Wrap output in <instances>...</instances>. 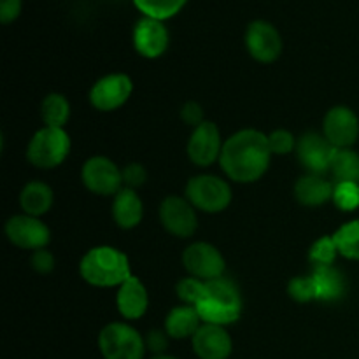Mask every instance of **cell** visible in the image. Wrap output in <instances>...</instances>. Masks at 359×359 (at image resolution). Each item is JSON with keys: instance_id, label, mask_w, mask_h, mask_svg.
<instances>
[{"instance_id": "1", "label": "cell", "mask_w": 359, "mask_h": 359, "mask_svg": "<svg viewBox=\"0 0 359 359\" xmlns=\"http://www.w3.org/2000/svg\"><path fill=\"white\" fill-rule=\"evenodd\" d=\"M269 135L256 128H242L224 140L219 167L237 184H252L266 174L272 161Z\"/></svg>"}, {"instance_id": "2", "label": "cell", "mask_w": 359, "mask_h": 359, "mask_svg": "<svg viewBox=\"0 0 359 359\" xmlns=\"http://www.w3.org/2000/svg\"><path fill=\"white\" fill-rule=\"evenodd\" d=\"M79 276L93 287H119L133 276L128 256L112 245L91 248L79 262Z\"/></svg>"}, {"instance_id": "3", "label": "cell", "mask_w": 359, "mask_h": 359, "mask_svg": "<svg viewBox=\"0 0 359 359\" xmlns=\"http://www.w3.org/2000/svg\"><path fill=\"white\" fill-rule=\"evenodd\" d=\"M195 309L205 325H217L226 328L241 319L242 298L238 287L224 277L207 280L205 297Z\"/></svg>"}, {"instance_id": "4", "label": "cell", "mask_w": 359, "mask_h": 359, "mask_svg": "<svg viewBox=\"0 0 359 359\" xmlns=\"http://www.w3.org/2000/svg\"><path fill=\"white\" fill-rule=\"evenodd\" d=\"M184 196L198 212L221 214L230 207L233 191L226 179L214 174H198L186 182Z\"/></svg>"}, {"instance_id": "5", "label": "cell", "mask_w": 359, "mask_h": 359, "mask_svg": "<svg viewBox=\"0 0 359 359\" xmlns=\"http://www.w3.org/2000/svg\"><path fill=\"white\" fill-rule=\"evenodd\" d=\"M72 140L65 128L42 126L32 135L27 146V160L39 170L60 167L70 154Z\"/></svg>"}, {"instance_id": "6", "label": "cell", "mask_w": 359, "mask_h": 359, "mask_svg": "<svg viewBox=\"0 0 359 359\" xmlns=\"http://www.w3.org/2000/svg\"><path fill=\"white\" fill-rule=\"evenodd\" d=\"M98 349L104 359H142L146 340L128 323L114 321L98 333Z\"/></svg>"}, {"instance_id": "7", "label": "cell", "mask_w": 359, "mask_h": 359, "mask_svg": "<svg viewBox=\"0 0 359 359\" xmlns=\"http://www.w3.org/2000/svg\"><path fill=\"white\" fill-rule=\"evenodd\" d=\"M81 181L90 193L98 196H114L125 188L123 172L111 158L95 154L81 168Z\"/></svg>"}, {"instance_id": "8", "label": "cell", "mask_w": 359, "mask_h": 359, "mask_svg": "<svg viewBox=\"0 0 359 359\" xmlns=\"http://www.w3.org/2000/svg\"><path fill=\"white\" fill-rule=\"evenodd\" d=\"M198 210L186 196L168 195L161 200L158 216L167 233L175 238H191L198 230Z\"/></svg>"}, {"instance_id": "9", "label": "cell", "mask_w": 359, "mask_h": 359, "mask_svg": "<svg viewBox=\"0 0 359 359\" xmlns=\"http://www.w3.org/2000/svg\"><path fill=\"white\" fill-rule=\"evenodd\" d=\"M133 93V81L125 72H112L100 77L91 86L90 104L98 112H112L121 109Z\"/></svg>"}, {"instance_id": "10", "label": "cell", "mask_w": 359, "mask_h": 359, "mask_svg": "<svg viewBox=\"0 0 359 359\" xmlns=\"http://www.w3.org/2000/svg\"><path fill=\"white\" fill-rule=\"evenodd\" d=\"M244 44L249 56L265 65L277 62L284 49L283 35L277 30L276 25L266 20H255L248 25Z\"/></svg>"}, {"instance_id": "11", "label": "cell", "mask_w": 359, "mask_h": 359, "mask_svg": "<svg viewBox=\"0 0 359 359\" xmlns=\"http://www.w3.org/2000/svg\"><path fill=\"white\" fill-rule=\"evenodd\" d=\"M4 231H6L7 241L23 251L34 252L39 249H46L51 242V230L48 224L41 217L28 216L23 212L11 216L6 221Z\"/></svg>"}, {"instance_id": "12", "label": "cell", "mask_w": 359, "mask_h": 359, "mask_svg": "<svg viewBox=\"0 0 359 359\" xmlns=\"http://www.w3.org/2000/svg\"><path fill=\"white\" fill-rule=\"evenodd\" d=\"M182 265L188 276L200 280H212L224 277L226 259L216 245L209 242H193L182 252Z\"/></svg>"}, {"instance_id": "13", "label": "cell", "mask_w": 359, "mask_h": 359, "mask_svg": "<svg viewBox=\"0 0 359 359\" xmlns=\"http://www.w3.org/2000/svg\"><path fill=\"white\" fill-rule=\"evenodd\" d=\"M224 140L221 137L219 126L214 121H203L202 125L193 128L188 139L186 153L189 161L200 168H207L212 163H219L221 151H223Z\"/></svg>"}, {"instance_id": "14", "label": "cell", "mask_w": 359, "mask_h": 359, "mask_svg": "<svg viewBox=\"0 0 359 359\" xmlns=\"http://www.w3.org/2000/svg\"><path fill=\"white\" fill-rule=\"evenodd\" d=\"M132 42L137 55L147 60H156L167 53L170 34L165 21L140 16L132 32Z\"/></svg>"}, {"instance_id": "15", "label": "cell", "mask_w": 359, "mask_h": 359, "mask_svg": "<svg viewBox=\"0 0 359 359\" xmlns=\"http://www.w3.org/2000/svg\"><path fill=\"white\" fill-rule=\"evenodd\" d=\"M323 135L335 149L353 147L359 139V118L347 105H335L323 119Z\"/></svg>"}, {"instance_id": "16", "label": "cell", "mask_w": 359, "mask_h": 359, "mask_svg": "<svg viewBox=\"0 0 359 359\" xmlns=\"http://www.w3.org/2000/svg\"><path fill=\"white\" fill-rule=\"evenodd\" d=\"M335 151V147L328 142L323 133L309 132L298 139L294 153L307 174H325L330 170V163H332Z\"/></svg>"}, {"instance_id": "17", "label": "cell", "mask_w": 359, "mask_h": 359, "mask_svg": "<svg viewBox=\"0 0 359 359\" xmlns=\"http://www.w3.org/2000/svg\"><path fill=\"white\" fill-rule=\"evenodd\" d=\"M191 347L198 359H228L233 351V342L224 326L203 323L193 335Z\"/></svg>"}, {"instance_id": "18", "label": "cell", "mask_w": 359, "mask_h": 359, "mask_svg": "<svg viewBox=\"0 0 359 359\" xmlns=\"http://www.w3.org/2000/svg\"><path fill=\"white\" fill-rule=\"evenodd\" d=\"M116 307L119 316L126 321H135L146 316L149 307V293L139 277L132 276L118 287Z\"/></svg>"}, {"instance_id": "19", "label": "cell", "mask_w": 359, "mask_h": 359, "mask_svg": "<svg viewBox=\"0 0 359 359\" xmlns=\"http://www.w3.org/2000/svg\"><path fill=\"white\" fill-rule=\"evenodd\" d=\"M293 193L300 205L316 209L333 200L335 184L323 174H305L297 181Z\"/></svg>"}, {"instance_id": "20", "label": "cell", "mask_w": 359, "mask_h": 359, "mask_svg": "<svg viewBox=\"0 0 359 359\" xmlns=\"http://www.w3.org/2000/svg\"><path fill=\"white\" fill-rule=\"evenodd\" d=\"M112 219L121 230H133L144 219V202L135 189L123 188L112 196Z\"/></svg>"}, {"instance_id": "21", "label": "cell", "mask_w": 359, "mask_h": 359, "mask_svg": "<svg viewBox=\"0 0 359 359\" xmlns=\"http://www.w3.org/2000/svg\"><path fill=\"white\" fill-rule=\"evenodd\" d=\"M202 325L203 321L198 311L191 305L181 304L168 312L167 318H165L163 330L172 340H191Z\"/></svg>"}, {"instance_id": "22", "label": "cell", "mask_w": 359, "mask_h": 359, "mask_svg": "<svg viewBox=\"0 0 359 359\" xmlns=\"http://www.w3.org/2000/svg\"><path fill=\"white\" fill-rule=\"evenodd\" d=\"M55 193L44 181H28L20 193L21 212L34 217H42L51 210Z\"/></svg>"}, {"instance_id": "23", "label": "cell", "mask_w": 359, "mask_h": 359, "mask_svg": "<svg viewBox=\"0 0 359 359\" xmlns=\"http://www.w3.org/2000/svg\"><path fill=\"white\" fill-rule=\"evenodd\" d=\"M318 286V300L333 302L339 300L346 291V280L344 276L333 266H319L312 272Z\"/></svg>"}, {"instance_id": "24", "label": "cell", "mask_w": 359, "mask_h": 359, "mask_svg": "<svg viewBox=\"0 0 359 359\" xmlns=\"http://www.w3.org/2000/svg\"><path fill=\"white\" fill-rule=\"evenodd\" d=\"M41 118L44 126L51 128H65L70 119V102L62 93L46 95L41 104Z\"/></svg>"}, {"instance_id": "25", "label": "cell", "mask_w": 359, "mask_h": 359, "mask_svg": "<svg viewBox=\"0 0 359 359\" xmlns=\"http://www.w3.org/2000/svg\"><path fill=\"white\" fill-rule=\"evenodd\" d=\"M330 174L339 182H358L359 184V154L353 147L337 149L330 163Z\"/></svg>"}, {"instance_id": "26", "label": "cell", "mask_w": 359, "mask_h": 359, "mask_svg": "<svg viewBox=\"0 0 359 359\" xmlns=\"http://www.w3.org/2000/svg\"><path fill=\"white\" fill-rule=\"evenodd\" d=\"M132 2L142 16L167 21L177 16L186 7L188 0H132Z\"/></svg>"}, {"instance_id": "27", "label": "cell", "mask_w": 359, "mask_h": 359, "mask_svg": "<svg viewBox=\"0 0 359 359\" xmlns=\"http://www.w3.org/2000/svg\"><path fill=\"white\" fill-rule=\"evenodd\" d=\"M339 255L346 259L359 262V219H353L349 223L342 224L339 230L333 233Z\"/></svg>"}, {"instance_id": "28", "label": "cell", "mask_w": 359, "mask_h": 359, "mask_svg": "<svg viewBox=\"0 0 359 359\" xmlns=\"http://www.w3.org/2000/svg\"><path fill=\"white\" fill-rule=\"evenodd\" d=\"M337 256H339V249H337L333 235H325V237L318 238L312 244L311 251H309V259L314 265V269L319 266H333Z\"/></svg>"}, {"instance_id": "29", "label": "cell", "mask_w": 359, "mask_h": 359, "mask_svg": "<svg viewBox=\"0 0 359 359\" xmlns=\"http://www.w3.org/2000/svg\"><path fill=\"white\" fill-rule=\"evenodd\" d=\"M205 283L207 280H200L196 277H182L177 284H175V294L181 300V304L191 305V307H196V305L202 302V298L205 297Z\"/></svg>"}, {"instance_id": "30", "label": "cell", "mask_w": 359, "mask_h": 359, "mask_svg": "<svg viewBox=\"0 0 359 359\" xmlns=\"http://www.w3.org/2000/svg\"><path fill=\"white\" fill-rule=\"evenodd\" d=\"M287 294L298 304L318 300V286H316L314 276H298L293 277L287 284Z\"/></svg>"}, {"instance_id": "31", "label": "cell", "mask_w": 359, "mask_h": 359, "mask_svg": "<svg viewBox=\"0 0 359 359\" xmlns=\"http://www.w3.org/2000/svg\"><path fill=\"white\" fill-rule=\"evenodd\" d=\"M298 139L286 128H277L269 133V146L273 156H287L297 151Z\"/></svg>"}, {"instance_id": "32", "label": "cell", "mask_w": 359, "mask_h": 359, "mask_svg": "<svg viewBox=\"0 0 359 359\" xmlns=\"http://www.w3.org/2000/svg\"><path fill=\"white\" fill-rule=\"evenodd\" d=\"M333 202L342 210H354L359 207V184L358 182H339L335 184Z\"/></svg>"}, {"instance_id": "33", "label": "cell", "mask_w": 359, "mask_h": 359, "mask_svg": "<svg viewBox=\"0 0 359 359\" xmlns=\"http://www.w3.org/2000/svg\"><path fill=\"white\" fill-rule=\"evenodd\" d=\"M123 172V184L125 188L130 189H139L146 184L147 181V170L142 163H137V161H132V163L125 165L121 168Z\"/></svg>"}, {"instance_id": "34", "label": "cell", "mask_w": 359, "mask_h": 359, "mask_svg": "<svg viewBox=\"0 0 359 359\" xmlns=\"http://www.w3.org/2000/svg\"><path fill=\"white\" fill-rule=\"evenodd\" d=\"M30 265H32V269H34L37 273H41V276L51 273L56 266L55 255H53L48 248L39 249V251L32 252Z\"/></svg>"}, {"instance_id": "35", "label": "cell", "mask_w": 359, "mask_h": 359, "mask_svg": "<svg viewBox=\"0 0 359 359\" xmlns=\"http://www.w3.org/2000/svg\"><path fill=\"white\" fill-rule=\"evenodd\" d=\"M181 119L191 128H196V126L202 125L205 119V112H203V107L200 102L196 100H188L181 107Z\"/></svg>"}, {"instance_id": "36", "label": "cell", "mask_w": 359, "mask_h": 359, "mask_svg": "<svg viewBox=\"0 0 359 359\" xmlns=\"http://www.w3.org/2000/svg\"><path fill=\"white\" fill-rule=\"evenodd\" d=\"M146 349L153 353V356H158V354H165L168 349V340L170 337L167 335L165 330H151L146 337Z\"/></svg>"}, {"instance_id": "37", "label": "cell", "mask_w": 359, "mask_h": 359, "mask_svg": "<svg viewBox=\"0 0 359 359\" xmlns=\"http://www.w3.org/2000/svg\"><path fill=\"white\" fill-rule=\"evenodd\" d=\"M23 0H0V23L11 25L20 18Z\"/></svg>"}, {"instance_id": "38", "label": "cell", "mask_w": 359, "mask_h": 359, "mask_svg": "<svg viewBox=\"0 0 359 359\" xmlns=\"http://www.w3.org/2000/svg\"><path fill=\"white\" fill-rule=\"evenodd\" d=\"M151 359H179V358H175V356H172V354H158V356H153Z\"/></svg>"}]
</instances>
